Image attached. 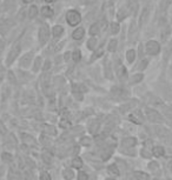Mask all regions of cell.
Returning <instances> with one entry per match:
<instances>
[{"label":"cell","instance_id":"obj_39","mask_svg":"<svg viewBox=\"0 0 172 180\" xmlns=\"http://www.w3.org/2000/svg\"><path fill=\"white\" fill-rule=\"evenodd\" d=\"M32 1H33V0H23L24 4H30V2H32Z\"/></svg>","mask_w":172,"mask_h":180},{"label":"cell","instance_id":"obj_20","mask_svg":"<svg viewBox=\"0 0 172 180\" xmlns=\"http://www.w3.org/2000/svg\"><path fill=\"white\" fill-rule=\"evenodd\" d=\"M117 45H118L117 40H116V39H111V40L108 41L107 50H108L110 52H116V50H117Z\"/></svg>","mask_w":172,"mask_h":180},{"label":"cell","instance_id":"obj_21","mask_svg":"<svg viewBox=\"0 0 172 180\" xmlns=\"http://www.w3.org/2000/svg\"><path fill=\"white\" fill-rule=\"evenodd\" d=\"M107 172H108L111 175H114V177L119 175V169L116 165H110V166L107 167Z\"/></svg>","mask_w":172,"mask_h":180},{"label":"cell","instance_id":"obj_16","mask_svg":"<svg viewBox=\"0 0 172 180\" xmlns=\"http://www.w3.org/2000/svg\"><path fill=\"white\" fill-rule=\"evenodd\" d=\"M135 59H136V51L135 50H129L127 52H126V60L132 64L133 61H135Z\"/></svg>","mask_w":172,"mask_h":180},{"label":"cell","instance_id":"obj_17","mask_svg":"<svg viewBox=\"0 0 172 180\" xmlns=\"http://www.w3.org/2000/svg\"><path fill=\"white\" fill-rule=\"evenodd\" d=\"M130 119L133 122H136V124H142L143 122V116L139 112H137V113H135V114H131Z\"/></svg>","mask_w":172,"mask_h":180},{"label":"cell","instance_id":"obj_6","mask_svg":"<svg viewBox=\"0 0 172 180\" xmlns=\"http://www.w3.org/2000/svg\"><path fill=\"white\" fill-rule=\"evenodd\" d=\"M85 29L82 27V26H78L76 29H73V32H72V38L74 39V40H82L84 37H85Z\"/></svg>","mask_w":172,"mask_h":180},{"label":"cell","instance_id":"obj_9","mask_svg":"<svg viewBox=\"0 0 172 180\" xmlns=\"http://www.w3.org/2000/svg\"><path fill=\"white\" fill-rule=\"evenodd\" d=\"M38 13H39V8L37 5H30L29 10H27V17L29 19H36L38 17Z\"/></svg>","mask_w":172,"mask_h":180},{"label":"cell","instance_id":"obj_33","mask_svg":"<svg viewBox=\"0 0 172 180\" xmlns=\"http://www.w3.org/2000/svg\"><path fill=\"white\" fill-rule=\"evenodd\" d=\"M82 144L85 146H90L91 145V139L87 138V137H85V138H83V140H82Z\"/></svg>","mask_w":172,"mask_h":180},{"label":"cell","instance_id":"obj_24","mask_svg":"<svg viewBox=\"0 0 172 180\" xmlns=\"http://www.w3.org/2000/svg\"><path fill=\"white\" fill-rule=\"evenodd\" d=\"M63 175H64V178H65L66 180H71L74 178V172L72 171V169H65L64 172H63Z\"/></svg>","mask_w":172,"mask_h":180},{"label":"cell","instance_id":"obj_5","mask_svg":"<svg viewBox=\"0 0 172 180\" xmlns=\"http://www.w3.org/2000/svg\"><path fill=\"white\" fill-rule=\"evenodd\" d=\"M146 116H148V119L151 122H156V124L163 122V116H160L157 111L151 110V108H148V110H146Z\"/></svg>","mask_w":172,"mask_h":180},{"label":"cell","instance_id":"obj_3","mask_svg":"<svg viewBox=\"0 0 172 180\" xmlns=\"http://www.w3.org/2000/svg\"><path fill=\"white\" fill-rule=\"evenodd\" d=\"M20 51H21V47H20V45H19V44H15V45L11 48V51L8 52V54H7L6 65H8V66H10V65H12L13 61L18 58V55L20 54Z\"/></svg>","mask_w":172,"mask_h":180},{"label":"cell","instance_id":"obj_34","mask_svg":"<svg viewBox=\"0 0 172 180\" xmlns=\"http://www.w3.org/2000/svg\"><path fill=\"white\" fill-rule=\"evenodd\" d=\"M50 66H51V61L50 60H46L44 65H42V71H47L50 68Z\"/></svg>","mask_w":172,"mask_h":180},{"label":"cell","instance_id":"obj_23","mask_svg":"<svg viewBox=\"0 0 172 180\" xmlns=\"http://www.w3.org/2000/svg\"><path fill=\"white\" fill-rule=\"evenodd\" d=\"M127 72H126V68H125L123 65H119L118 68H117V74H118V77L121 79V78H124V77H126L127 74H126Z\"/></svg>","mask_w":172,"mask_h":180},{"label":"cell","instance_id":"obj_1","mask_svg":"<svg viewBox=\"0 0 172 180\" xmlns=\"http://www.w3.org/2000/svg\"><path fill=\"white\" fill-rule=\"evenodd\" d=\"M65 20L68 26L71 27H74V26H78L79 24L82 23L83 20V17L80 14V12L74 10V8H71L68 11H66L65 13Z\"/></svg>","mask_w":172,"mask_h":180},{"label":"cell","instance_id":"obj_10","mask_svg":"<svg viewBox=\"0 0 172 180\" xmlns=\"http://www.w3.org/2000/svg\"><path fill=\"white\" fill-rule=\"evenodd\" d=\"M32 58H33V55H32V53L29 52V53H26L24 57L21 58V60H20V66L21 67H29L31 64V61H32Z\"/></svg>","mask_w":172,"mask_h":180},{"label":"cell","instance_id":"obj_38","mask_svg":"<svg viewBox=\"0 0 172 180\" xmlns=\"http://www.w3.org/2000/svg\"><path fill=\"white\" fill-rule=\"evenodd\" d=\"M70 55H71V53H70V52H66V53H65V55H64V59H65V60H68V58H70Z\"/></svg>","mask_w":172,"mask_h":180},{"label":"cell","instance_id":"obj_14","mask_svg":"<svg viewBox=\"0 0 172 180\" xmlns=\"http://www.w3.org/2000/svg\"><path fill=\"white\" fill-rule=\"evenodd\" d=\"M97 44H98V41L95 39V37H91L87 42H86V45H87V48L91 50V51H95V48H97Z\"/></svg>","mask_w":172,"mask_h":180},{"label":"cell","instance_id":"obj_32","mask_svg":"<svg viewBox=\"0 0 172 180\" xmlns=\"http://www.w3.org/2000/svg\"><path fill=\"white\" fill-rule=\"evenodd\" d=\"M40 180H51V175L47 172H42L40 174Z\"/></svg>","mask_w":172,"mask_h":180},{"label":"cell","instance_id":"obj_11","mask_svg":"<svg viewBox=\"0 0 172 180\" xmlns=\"http://www.w3.org/2000/svg\"><path fill=\"white\" fill-rule=\"evenodd\" d=\"M99 127H100V122L98 121V120H93V121L90 124V132L93 134L98 133Z\"/></svg>","mask_w":172,"mask_h":180},{"label":"cell","instance_id":"obj_29","mask_svg":"<svg viewBox=\"0 0 172 180\" xmlns=\"http://www.w3.org/2000/svg\"><path fill=\"white\" fill-rule=\"evenodd\" d=\"M78 180H89V175H87V173L86 172H79L78 173Z\"/></svg>","mask_w":172,"mask_h":180},{"label":"cell","instance_id":"obj_30","mask_svg":"<svg viewBox=\"0 0 172 180\" xmlns=\"http://www.w3.org/2000/svg\"><path fill=\"white\" fill-rule=\"evenodd\" d=\"M2 160H4L5 163H11V161H12V154H10V153H4V154H2Z\"/></svg>","mask_w":172,"mask_h":180},{"label":"cell","instance_id":"obj_18","mask_svg":"<svg viewBox=\"0 0 172 180\" xmlns=\"http://www.w3.org/2000/svg\"><path fill=\"white\" fill-rule=\"evenodd\" d=\"M72 166H73L76 169H80L82 167H83V160L78 157L74 158V159L72 160Z\"/></svg>","mask_w":172,"mask_h":180},{"label":"cell","instance_id":"obj_8","mask_svg":"<svg viewBox=\"0 0 172 180\" xmlns=\"http://www.w3.org/2000/svg\"><path fill=\"white\" fill-rule=\"evenodd\" d=\"M64 32H65V29H64V26H61V25H54L52 29H51V34L53 38L55 39H58L60 38L61 35L64 34Z\"/></svg>","mask_w":172,"mask_h":180},{"label":"cell","instance_id":"obj_2","mask_svg":"<svg viewBox=\"0 0 172 180\" xmlns=\"http://www.w3.org/2000/svg\"><path fill=\"white\" fill-rule=\"evenodd\" d=\"M50 35H51V29H50L47 24L42 25L39 27V29H38V39H39V42L42 45H45L50 40Z\"/></svg>","mask_w":172,"mask_h":180},{"label":"cell","instance_id":"obj_27","mask_svg":"<svg viewBox=\"0 0 172 180\" xmlns=\"http://www.w3.org/2000/svg\"><path fill=\"white\" fill-rule=\"evenodd\" d=\"M42 63V58H40V57H37V59L34 60V66H33V71H34V72H38V71L40 70Z\"/></svg>","mask_w":172,"mask_h":180},{"label":"cell","instance_id":"obj_36","mask_svg":"<svg viewBox=\"0 0 172 180\" xmlns=\"http://www.w3.org/2000/svg\"><path fill=\"white\" fill-rule=\"evenodd\" d=\"M8 77H10V80H11V82L14 84V82H15V79H14V76H13L12 72H8Z\"/></svg>","mask_w":172,"mask_h":180},{"label":"cell","instance_id":"obj_40","mask_svg":"<svg viewBox=\"0 0 172 180\" xmlns=\"http://www.w3.org/2000/svg\"><path fill=\"white\" fill-rule=\"evenodd\" d=\"M44 1H45V2H47V4H48V2H53L54 0H44Z\"/></svg>","mask_w":172,"mask_h":180},{"label":"cell","instance_id":"obj_25","mask_svg":"<svg viewBox=\"0 0 172 180\" xmlns=\"http://www.w3.org/2000/svg\"><path fill=\"white\" fill-rule=\"evenodd\" d=\"M72 59H73V61L78 63V61L82 59V52H80L79 50H74V51L72 52Z\"/></svg>","mask_w":172,"mask_h":180},{"label":"cell","instance_id":"obj_19","mask_svg":"<svg viewBox=\"0 0 172 180\" xmlns=\"http://www.w3.org/2000/svg\"><path fill=\"white\" fill-rule=\"evenodd\" d=\"M110 31H111L112 34H117V33H119V31H120V25L117 21L111 23V25H110Z\"/></svg>","mask_w":172,"mask_h":180},{"label":"cell","instance_id":"obj_35","mask_svg":"<svg viewBox=\"0 0 172 180\" xmlns=\"http://www.w3.org/2000/svg\"><path fill=\"white\" fill-rule=\"evenodd\" d=\"M148 169H152V171L157 169H158V164H157V163H150V165H148Z\"/></svg>","mask_w":172,"mask_h":180},{"label":"cell","instance_id":"obj_31","mask_svg":"<svg viewBox=\"0 0 172 180\" xmlns=\"http://www.w3.org/2000/svg\"><path fill=\"white\" fill-rule=\"evenodd\" d=\"M45 132H47V133L52 134V135H54V134L57 133V131L54 130L53 126H50V125H46V127H45Z\"/></svg>","mask_w":172,"mask_h":180},{"label":"cell","instance_id":"obj_12","mask_svg":"<svg viewBox=\"0 0 172 180\" xmlns=\"http://www.w3.org/2000/svg\"><path fill=\"white\" fill-rule=\"evenodd\" d=\"M164 148L161 147V146H156V147H152V154H153L154 157L159 158V157H163L164 156Z\"/></svg>","mask_w":172,"mask_h":180},{"label":"cell","instance_id":"obj_15","mask_svg":"<svg viewBox=\"0 0 172 180\" xmlns=\"http://www.w3.org/2000/svg\"><path fill=\"white\" fill-rule=\"evenodd\" d=\"M137 144V140L135 138H125L123 141H121V145L124 147H132Z\"/></svg>","mask_w":172,"mask_h":180},{"label":"cell","instance_id":"obj_4","mask_svg":"<svg viewBox=\"0 0 172 180\" xmlns=\"http://www.w3.org/2000/svg\"><path fill=\"white\" fill-rule=\"evenodd\" d=\"M145 51H146V53L150 54V55H156V54H158L160 51L159 44L154 40L148 41L146 45H145Z\"/></svg>","mask_w":172,"mask_h":180},{"label":"cell","instance_id":"obj_41","mask_svg":"<svg viewBox=\"0 0 172 180\" xmlns=\"http://www.w3.org/2000/svg\"><path fill=\"white\" fill-rule=\"evenodd\" d=\"M106 180H116V179H111V178H110V179H106Z\"/></svg>","mask_w":172,"mask_h":180},{"label":"cell","instance_id":"obj_37","mask_svg":"<svg viewBox=\"0 0 172 180\" xmlns=\"http://www.w3.org/2000/svg\"><path fill=\"white\" fill-rule=\"evenodd\" d=\"M44 160L47 161V163H51V161H52V159H51V157H50L48 154H45V156H44Z\"/></svg>","mask_w":172,"mask_h":180},{"label":"cell","instance_id":"obj_26","mask_svg":"<svg viewBox=\"0 0 172 180\" xmlns=\"http://www.w3.org/2000/svg\"><path fill=\"white\" fill-rule=\"evenodd\" d=\"M148 13H150V10L148 8H144L142 12V15H140V21H139V25H143L144 21L146 20V18H148Z\"/></svg>","mask_w":172,"mask_h":180},{"label":"cell","instance_id":"obj_28","mask_svg":"<svg viewBox=\"0 0 172 180\" xmlns=\"http://www.w3.org/2000/svg\"><path fill=\"white\" fill-rule=\"evenodd\" d=\"M143 79V74H135L130 78L131 84H137V82H140V80Z\"/></svg>","mask_w":172,"mask_h":180},{"label":"cell","instance_id":"obj_22","mask_svg":"<svg viewBox=\"0 0 172 180\" xmlns=\"http://www.w3.org/2000/svg\"><path fill=\"white\" fill-rule=\"evenodd\" d=\"M135 178H136V180H148V175L144 172L137 171V172H135Z\"/></svg>","mask_w":172,"mask_h":180},{"label":"cell","instance_id":"obj_13","mask_svg":"<svg viewBox=\"0 0 172 180\" xmlns=\"http://www.w3.org/2000/svg\"><path fill=\"white\" fill-rule=\"evenodd\" d=\"M99 31H100V26H99V24L95 23V24H92V25H91L89 33H90V35L95 37V35H97L98 33H99Z\"/></svg>","mask_w":172,"mask_h":180},{"label":"cell","instance_id":"obj_7","mask_svg":"<svg viewBox=\"0 0 172 180\" xmlns=\"http://www.w3.org/2000/svg\"><path fill=\"white\" fill-rule=\"evenodd\" d=\"M40 14H42L44 18L50 19V18H52L54 15V10L51 7V6L44 5V6H42V8H40Z\"/></svg>","mask_w":172,"mask_h":180}]
</instances>
